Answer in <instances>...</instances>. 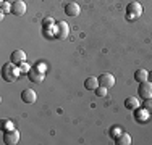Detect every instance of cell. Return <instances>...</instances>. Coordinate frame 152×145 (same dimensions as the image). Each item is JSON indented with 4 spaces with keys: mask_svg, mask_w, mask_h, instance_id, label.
Returning <instances> with one entry per match:
<instances>
[{
    "mask_svg": "<svg viewBox=\"0 0 152 145\" xmlns=\"http://www.w3.org/2000/svg\"><path fill=\"white\" fill-rule=\"evenodd\" d=\"M18 74H20V70H18V68H15V65H13L12 61H10V63H7V65H3L2 76H3V79H5L7 82L16 81Z\"/></svg>",
    "mask_w": 152,
    "mask_h": 145,
    "instance_id": "6da1fadb",
    "label": "cell"
},
{
    "mask_svg": "<svg viewBox=\"0 0 152 145\" xmlns=\"http://www.w3.org/2000/svg\"><path fill=\"white\" fill-rule=\"evenodd\" d=\"M142 14V5L139 2H129L126 5V16L128 20H136Z\"/></svg>",
    "mask_w": 152,
    "mask_h": 145,
    "instance_id": "7a4b0ae2",
    "label": "cell"
},
{
    "mask_svg": "<svg viewBox=\"0 0 152 145\" xmlns=\"http://www.w3.org/2000/svg\"><path fill=\"white\" fill-rule=\"evenodd\" d=\"M139 97L141 99H152V82L151 81H144V82H139Z\"/></svg>",
    "mask_w": 152,
    "mask_h": 145,
    "instance_id": "3957f363",
    "label": "cell"
},
{
    "mask_svg": "<svg viewBox=\"0 0 152 145\" xmlns=\"http://www.w3.org/2000/svg\"><path fill=\"white\" fill-rule=\"evenodd\" d=\"M68 34H70V28H68V24L65 23V21H61V23H57L55 24V37L57 39H66Z\"/></svg>",
    "mask_w": 152,
    "mask_h": 145,
    "instance_id": "277c9868",
    "label": "cell"
},
{
    "mask_svg": "<svg viewBox=\"0 0 152 145\" xmlns=\"http://www.w3.org/2000/svg\"><path fill=\"white\" fill-rule=\"evenodd\" d=\"M20 142V132L16 129L10 130V132H3V144L7 145H16Z\"/></svg>",
    "mask_w": 152,
    "mask_h": 145,
    "instance_id": "5b68a950",
    "label": "cell"
},
{
    "mask_svg": "<svg viewBox=\"0 0 152 145\" xmlns=\"http://www.w3.org/2000/svg\"><path fill=\"white\" fill-rule=\"evenodd\" d=\"M28 74H29L31 82H42L44 81V72H42V68H39V66H32Z\"/></svg>",
    "mask_w": 152,
    "mask_h": 145,
    "instance_id": "8992f818",
    "label": "cell"
},
{
    "mask_svg": "<svg viewBox=\"0 0 152 145\" xmlns=\"http://www.w3.org/2000/svg\"><path fill=\"white\" fill-rule=\"evenodd\" d=\"M21 100H23L24 103H28V105H32V103H36V100H37V94H36V90H32V89H26V90L21 92Z\"/></svg>",
    "mask_w": 152,
    "mask_h": 145,
    "instance_id": "52a82bcc",
    "label": "cell"
},
{
    "mask_svg": "<svg viewBox=\"0 0 152 145\" xmlns=\"http://www.w3.org/2000/svg\"><path fill=\"white\" fill-rule=\"evenodd\" d=\"M99 86H104V87H107V89L113 87L115 86L113 74H110V72H104V74H100L99 76Z\"/></svg>",
    "mask_w": 152,
    "mask_h": 145,
    "instance_id": "ba28073f",
    "label": "cell"
},
{
    "mask_svg": "<svg viewBox=\"0 0 152 145\" xmlns=\"http://www.w3.org/2000/svg\"><path fill=\"white\" fill-rule=\"evenodd\" d=\"M12 13L15 14V16H23V14L26 13V3H24L23 0H15V2L12 3Z\"/></svg>",
    "mask_w": 152,
    "mask_h": 145,
    "instance_id": "9c48e42d",
    "label": "cell"
},
{
    "mask_svg": "<svg viewBox=\"0 0 152 145\" xmlns=\"http://www.w3.org/2000/svg\"><path fill=\"white\" fill-rule=\"evenodd\" d=\"M79 13H81V8H79V5L76 2H70V3L65 5V14H66V16L75 18V16H78Z\"/></svg>",
    "mask_w": 152,
    "mask_h": 145,
    "instance_id": "30bf717a",
    "label": "cell"
},
{
    "mask_svg": "<svg viewBox=\"0 0 152 145\" xmlns=\"http://www.w3.org/2000/svg\"><path fill=\"white\" fill-rule=\"evenodd\" d=\"M10 61H12L13 65L23 63V61H26V53H24L23 50H15V52L12 53V57H10Z\"/></svg>",
    "mask_w": 152,
    "mask_h": 145,
    "instance_id": "8fae6325",
    "label": "cell"
},
{
    "mask_svg": "<svg viewBox=\"0 0 152 145\" xmlns=\"http://www.w3.org/2000/svg\"><path fill=\"white\" fill-rule=\"evenodd\" d=\"M134 116H136V121H139V123H146L147 119H149L151 113H149V111H147L146 108L142 107V110L136 108V110H134Z\"/></svg>",
    "mask_w": 152,
    "mask_h": 145,
    "instance_id": "7c38bea8",
    "label": "cell"
},
{
    "mask_svg": "<svg viewBox=\"0 0 152 145\" xmlns=\"http://www.w3.org/2000/svg\"><path fill=\"white\" fill-rule=\"evenodd\" d=\"M84 87L88 90H96L97 87H99V78H96V76H91V78H88L84 81Z\"/></svg>",
    "mask_w": 152,
    "mask_h": 145,
    "instance_id": "4fadbf2b",
    "label": "cell"
},
{
    "mask_svg": "<svg viewBox=\"0 0 152 145\" xmlns=\"http://www.w3.org/2000/svg\"><path fill=\"white\" fill-rule=\"evenodd\" d=\"M115 144H117V145H129V144H131V136L126 134V132H121L120 136L115 139Z\"/></svg>",
    "mask_w": 152,
    "mask_h": 145,
    "instance_id": "5bb4252c",
    "label": "cell"
},
{
    "mask_svg": "<svg viewBox=\"0 0 152 145\" xmlns=\"http://www.w3.org/2000/svg\"><path fill=\"white\" fill-rule=\"evenodd\" d=\"M125 107L128 108V110H136V108H139V100H137L136 97H128V99L125 100Z\"/></svg>",
    "mask_w": 152,
    "mask_h": 145,
    "instance_id": "9a60e30c",
    "label": "cell"
},
{
    "mask_svg": "<svg viewBox=\"0 0 152 145\" xmlns=\"http://www.w3.org/2000/svg\"><path fill=\"white\" fill-rule=\"evenodd\" d=\"M147 78H149V71L147 70H137L136 72H134V79L137 82H144V81H147Z\"/></svg>",
    "mask_w": 152,
    "mask_h": 145,
    "instance_id": "2e32d148",
    "label": "cell"
},
{
    "mask_svg": "<svg viewBox=\"0 0 152 145\" xmlns=\"http://www.w3.org/2000/svg\"><path fill=\"white\" fill-rule=\"evenodd\" d=\"M0 129H2V132H10V130L15 129V124L10 119H2L0 121Z\"/></svg>",
    "mask_w": 152,
    "mask_h": 145,
    "instance_id": "e0dca14e",
    "label": "cell"
},
{
    "mask_svg": "<svg viewBox=\"0 0 152 145\" xmlns=\"http://www.w3.org/2000/svg\"><path fill=\"white\" fill-rule=\"evenodd\" d=\"M12 12V5H10L8 2H2V7H0V13H2V18L5 16L7 13Z\"/></svg>",
    "mask_w": 152,
    "mask_h": 145,
    "instance_id": "ac0fdd59",
    "label": "cell"
},
{
    "mask_svg": "<svg viewBox=\"0 0 152 145\" xmlns=\"http://www.w3.org/2000/svg\"><path fill=\"white\" fill-rule=\"evenodd\" d=\"M94 92H96V95H97V97H105V95H107V87L99 86L96 90H94Z\"/></svg>",
    "mask_w": 152,
    "mask_h": 145,
    "instance_id": "d6986e66",
    "label": "cell"
},
{
    "mask_svg": "<svg viewBox=\"0 0 152 145\" xmlns=\"http://www.w3.org/2000/svg\"><path fill=\"white\" fill-rule=\"evenodd\" d=\"M42 24H44V28H55L53 26L55 21H53L52 18H44V20H42Z\"/></svg>",
    "mask_w": 152,
    "mask_h": 145,
    "instance_id": "ffe728a7",
    "label": "cell"
},
{
    "mask_svg": "<svg viewBox=\"0 0 152 145\" xmlns=\"http://www.w3.org/2000/svg\"><path fill=\"white\" fill-rule=\"evenodd\" d=\"M142 107L146 108V110H147V111H149V113L152 115V99H146V100H144Z\"/></svg>",
    "mask_w": 152,
    "mask_h": 145,
    "instance_id": "44dd1931",
    "label": "cell"
},
{
    "mask_svg": "<svg viewBox=\"0 0 152 145\" xmlns=\"http://www.w3.org/2000/svg\"><path fill=\"white\" fill-rule=\"evenodd\" d=\"M18 70H20V72H29L31 68L28 66L26 61H23V63H20V66H18Z\"/></svg>",
    "mask_w": 152,
    "mask_h": 145,
    "instance_id": "7402d4cb",
    "label": "cell"
},
{
    "mask_svg": "<svg viewBox=\"0 0 152 145\" xmlns=\"http://www.w3.org/2000/svg\"><path fill=\"white\" fill-rule=\"evenodd\" d=\"M121 132H123V130H120V128H112V130H110V136H112V137H115V139H117V137L120 136Z\"/></svg>",
    "mask_w": 152,
    "mask_h": 145,
    "instance_id": "603a6c76",
    "label": "cell"
},
{
    "mask_svg": "<svg viewBox=\"0 0 152 145\" xmlns=\"http://www.w3.org/2000/svg\"><path fill=\"white\" fill-rule=\"evenodd\" d=\"M147 81L152 82V71H149V78H147Z\"/></svg>",
    "mask_w": 152,
    "mask_h": 145,
    "instance_id": "cb8c5ba5",
    "label": "cell"
}]
</instances>
